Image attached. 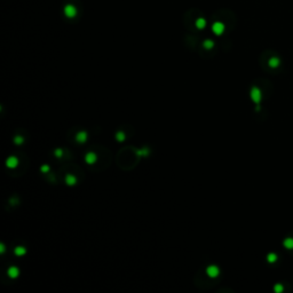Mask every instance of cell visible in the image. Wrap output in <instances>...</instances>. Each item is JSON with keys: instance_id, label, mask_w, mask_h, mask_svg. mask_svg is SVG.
<instances>
[{"instance_id": "1", "label": "cell", "mask_w": 293, "mask_h": 293, "mask_svg": "<svg viewBox=\"0 0 293 293\" xmlns=\"http://www.w3.org/2000/svg\"><path fill=\"white\" fill-rule=\"evenodd\" d=\"M261 91L258 88V87H252V89H251V99L253 100V102L255 103H260V101H261Z\"/></svg>"}, {"instance_id": "2", "label": "cell", "mask_w": 293, "mask_h": 293, "mask_svg": "<svg viewBox=\"0 0 293 293\" xmlns=\"http://www.w3.org/2000/svg\"><path fill=\"white\" fill-rule=\"evenodd\" d=\"M212 31H213L217 36L222 35L223 31H225V24L221 23V22H215V23H213V25H212Z\"/></svg>"}, {"instance_id": "3", "label": "cell", "mask_w": 293, "mask_h": 293, "mask_svg": "<svg viewBox=\"0 0 293 293\" xmlns=\"http://www.w3.org/2000/svg\"><path fill=\"white\" fill-rule=\"evenodd\" d=\"M64 14H66V16L72 19L77 15V8L72 5H66L64 7Z\"/></svg>"}, {"instance_id": "4", "label": "cell", "mask_w": 293, "mask_h": 293, "mask_svg": "<svg viewBox=\"0 0 293 293\" xmlns=\"http://www.w3.org/2000/svg\"><path fill=\"white\" fill-rule=\"evenodd\" d=\"M206 273L209 277H212V278H214V277H217L219 273H220V270H219V268H217V266H209L207 267V269H206Z\"/></svg>"}, {"instance_id": "5", "label": "cell", "mask_w": 293, "mask_h": 293, "mask_svg": "<svg viewBox=\"0 0 293 293\" xmlns=\"http://www.w3.org/2000/svg\"><path fill=\"white\" fill-rule=\"evenodd\" d=\"M17 164H19V161H17V158L14 157V156L9 157V158L6 161V166L9 167V168H15V167L17 166Z\"/></svg>"}, {"instance_id": "6", "label": "cell", "mask_w": 293, "mask_h": 293, "mask_svg": "<svg viewBox=\"0 0 293 293\" xmlns=\"http://www.w3.org/2000/svg\"><path fill=\"white\" fill-rule=\"evenodd\" d=\"M96 153L95 152H88V153H86L85 156V161L87 164H94L95 161H96Z\"/></svg>"}, {"instance_id": "7", "label": "cell", "mask_w": 293, "mask_h": 293, "mask_svg": "<svg viewBox=\"0 0 293 293\" xmlns=\"http://www.w3.org/2000/svg\"><path fill=\"white\" fill-rule=\"evenodd\" d=\"M7 273H8V276H9L10 278H16V277H19V268H16V267H10Z\"/></svg>"}, {"instance_id": "8", "label": "cell", "mask_w": 293, "mask_h": 293, "mask_svg": "<svg viewBox=\"0 0 293 293\" xmlns=\"http://www.w3.org/2000/svg\"><path fill=\"white\" fill-rule=\"evenodd\" d=\"M76 140H77V142H79V143L85 142L86 140H87V133L86 132H79L76 135Z\"/></svg>"}, {"instance_id": "9", "label": "cell", "mask_w": 293, "mask_h": 293, "mask_svg": "<svg viewBox=\"0 0 293 293\" xmlns=\"http://www.w3.org/2000/svg\"><path fill=\"white\" fill-rule=\"evenodd\" d=\"M66 182L68 186H73V184H76L77 180L72 174H68L66 176Z\"/></svg>"}, {"instance_id": "10", "label": "cell", "mask_w": 293, "mask_h": 293, "mask_svg": "<svg viewBox=\"0 0 293 293\" xmlns=\"http://www.w3.org/2000/svg\"><path fill=\"white\" fill-rule=\"evenodd\" d=\"M283 244H284V247H286L287 250H293V238H291V237L285 238Z\"/></svg>"}, {"instance_id": "11", "label": "cell", "mask_w": 293, "mask_h": 293, "mask_svg": "<svg viewBox=\"0 0 293 293\" xmlns=\"http://www.w3.org/2000/svg\"><path fill=\"white\" fill-rule=\"evenodd\" d=\"M279 64H281V60L277 58V57H271L269 60V66H271V68H277Z\"/></svg>"}, {"instance_id": "12", "label": "cell", "mask_w": 293, "mask_h": 293, "mask_svg": "<svg viewBox=\"0 0 293 293\" xmlns=\"http://www.w3.org/2000/svg\"><path fill=\"white\" fill-rule=\"evenodd\" d=\"M27 253V250H25V247L24 246H17V247H15V254L21 256V255H24Z\"/></svg>"}, {"instance_id": "13", "label": "cell", "mask_w": 293, "mask_h": 293, "mask_svg": "<svg viewBox=\"0 0 293 293\" xmlns=\"http://www.w3.org/2000/svg\"><path fill=\"white\" fill-rule=\"evenodd\" d=\"M196 27L198 29H204L205 27H206V19H198L197 21H196Z\"/></svg>"}, {"instance_id": "14", "label": "cell", "mask_w": 293, "mask_h": 293, "mask_svg": "<svg viewBox=\"0 0 293 293\" xmlns=\"http://www.w3.org/2000/svg\"><path fill=\"white\" fill-rule=\"evenodd\" d=\"M203 46L206 48V49H211V48H213V46H214V42H213L212 40L207 39V40H205V41H204Z\"/></svg>"}, {"instance_id": "15", "label": "cell", "mask_w": 293, "mask_h": 293, "mask_svg": "<svg viewBox=\"0 0 293 293\" xmlns=\"http://www.w3.org/2000/svg\"><path fill=\"white\" fill-rule=\"evenodd\" d=\"M116 140L119 142H123L125 140V134L123 132H118L116 134Z\"/></svg>"}, {"instance_id": "16", "label": "cell", "mask_w": 293, "mask_h": 293, "mask_svg": "<svg viewBox=\"0 0 293 293\" xmlns=\"http://www.w3.org/2000/svg\"><path fill=\"white\" fill-rule=\"evenodd\" d=\"M267 260L269 262H275L277 260V255L275 254V253H270V254H268V256H267Z\"/></svg>"}, {"instance_id": "17", "label": "cell", "mask_w": 293, "mask_h": 293, "mask_svg": "<svg viewBox=\"0 0 293 293\" xmlns=\"http://www.w3.org/2000/svg\"><path fill=\"white\" fill-rule=\"evenodd\" d=\"M274 290H275V292L276 293H281V292H283V285L282 284H276L275 285V287H274Z\"/></svg>"}, {"instance_id": "18", "label": "cell", "mask_w": 293, "mask_h": 293, "mask_svg": "<svg viewBox=\"0 0 293 293\" xmlns=\"http://www.w3.org/2000/svg\"><path fill=\"white\" fill-rule=\"evenodd\" d=\"M14 141H15V143H16V144H21V143L23 142V138H22L21 135H17V136H15Z\"/></svg>"}, {"instance_id": "19", "label": "cell", "mask_w": 293, "mask_h": 293, "mask_svg": "<svg viewBox=\"0 0 293 293\" xmlns=\"http://www.w3.org/2000/svg\"><path fill=\"white\" fill-rule=\"evenodd\" d=\"M54 153H55V156L56 157H62V155H63V151H62V149H56L55 151H54Z\"/></svg>"}, {"instance_id": "20", "label": "cell", "mask_w": 293, "mask_h": 293, "mask_svg": "<svg viewBox=\"0 0 293 293\" xmlns=\"http://www.w3.org/2000/svg\"><path fill=\"white\" fill-rule=\"evenodd\" d=\"M48 171H49V166H48V165H44V166L41 167V172H44V173H45V172H48Z\"/></svg>"}, {"instance_id": "21", "label": "cell", "mask_w": 293, "mask_h": 293, "mask_svg": "<svg viewBox=\"0 0 293 293\" xmlns=\"http://www.w3.org/2000/svg\"><path fill=\"white\" fill-rule=\"evenodd\" d=\"M0 251H1V253H4V252H5V246H4V244H1V245H0Z\"/></svg>"}, {"instance_id": "22", "label": "cell", "mask_w": 293, "mask_h": 293, "mask_svg": "<svg viewBox=\"0 0 293 293\" xmlns=\"http://www.w3.org/2000/svg\"><path fill=\"white\" fill-rule=\"evenodd\" d=\"M255 110H256V111H260V105H259V103L256 104V107H255Z\"/></svg>"}]
</instances>
